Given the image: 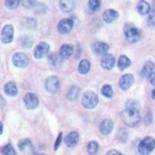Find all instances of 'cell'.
<instances>
[{
    "label": "cell",
    "instance_id": "obj_1",
    "mask_svg": "<svg viewBox=\"0 0 155 155\" xmlns=\"http://www.w3.org/2000/svg\"><path fill=\"white\" fill-rule=\"evenodd\" d=\"M120 118L126 126L129 127H135L140 120V110L126 108L120 113Z\"/></svg>",
    "mask_w": 155,
    "mask_h": 155
},
{
    "label": "cell",
    "instance_id": "obj_2",
    "mask_svg": "<svg viewBox=\"0 0 155 155\" xmlns=\"http://www.w3.org/2000/svg\"><path fill=\"white\" fill-rule=\"evenodd\" d=\"M124 33L126 40L130 44H136L140 41L141 37L140 30L131 23H127L124 26Z\"/></svg>",
    "mask_w": 155,
    "mask_h": 155
},
{
    "label": "cell",
    "instance_id": "obj_3",
    "mask_svg": "<svg viewBox=\"0 0 155 155\" xmlns=\"http://www.w3.org/2000/svg\"><path fill=\"white\" fill-rule=\"evenodd\" d=\"M155 148V139L150 136L143 138L137 146V150L140 155H149Z\"/></svg>",
    "mask_w": 155,
    "mask_h": 155
},
{
    "label": "cell",
    "instance_id": "obj_4",
    "mask_svg": "<svg viewBox=\"0 0 155 155\" xmlns=\"http://www.w3.org/2000/svg\"><path fill=\"white\" fill-rule=\"evenodd\" d=\"M99 96L92 91H87L84 92L81 98V104L85 109H94L98 105Z\"/></svg>",
    "mask_w": 155,
    "mask_h": 155
},
{
    "label": "cell",
    "instance_id": "obj_5",
    "mask_svg": "<svg viewBox=\"0 0 155 155\" xmlns=\"http://www.w3.org/2000/svg\"><path fill=\"white\" fill-rule=\"evenodd\" d=\"M12 62L13 65L19 68H24L29 65V58L27 54L22 52H16L12 58Z\"/></svg>",
    "mask_w": 155,
    "mask_h": 155
},
{
    "label": "cell",
    "instance_id": "obj_6",
    "mask_svg": "<svg viewBox=\"0 0 155 155\" xmlns=\"http://www.w3.org/2000/svg\"><path fill=\"white\" fill-rule=\"evenodd\" d=\"M14 38V27L11 24H6L2 29L1 41L2 44H10Z\"/></svg>",
    "mask_w": 155,
    "mask_h": 155
},
{
    "label": "cell",
    "instance_id": "obj_7",
    "mask_svg": "<svg viewBox=\"0 0 155 155\" xmlns=\"http://www.w3.org/2000/svg\"><path fill=\"white\" fill-rule=\"evenodd\" d=\"M24 105L28 110H33L39 106V99L37 95L32 92H27L23 96Z\"/></svg>",
    "mask_w": 155,
    "mask_h": 155
},
{
    "label": "cell",
    "instance_id": "obj_8",
    "mask_svg": "<svg viewBox=\"0 0 155 155\" xmlns=\"http://www.w3.org/2000/svg\"><path fill=\"white\" fill-rule=\"evenodd\" d=\"M45 88L51 94H56L60 88V81L57 76L48 77L45 81Z\"/></svg>",
    "mask_w": 155,
    "mask_h": 155
},
{
    "label": "cell",
    "instance_id": "obj_9",
    "mask_svg": "<svg viewBox=\"0 0 155 155\" xmlns=\"http://www.w3.org/2000/svg\"><path fill=\"white\" fill-rule=\"evenodd\" d=\"M74 27V21L72 19L65 18L61 19L58 24V30L61 34H67Z\"/></svg>",
    "mask_w": 155,
    "mask_h": 155
},
{
    "label": "cell",
    "instance_id": "obj_10",
    "mask_svg": "<svg viewBox=\"0 0 155 155\" xmlns=\"http://www.w3.org/2000/svg\"><path fill=\"white\" fill-rule=\"evenodd\" d=\"M50 51V45L46 42H41L36 46L34 55L36 59H41L46 57Z\"/></svg>",
    "mask_w": 155,
    "mask_h": 155
},
{
    "label": "cell",
    "instance_id": "obj_11",
    "mask_svg": "<svg viewBox=\"0 0 155 155\" xmlns=\"http://www.w3.org/2000/svg\"><path fill=\"white\" fill-rule=\"evenodd\" d=\"M115 63H116V60H115L114 56L110 54H106L101 58L100 65L104 70L109 71L113 69Z\"/></svg>",
    "mask_w": 155,
    "mask_h": 155
},
{
    "label": "cell",
    "instance_id": "obj_12",
    "mask_svg": "<svg viewBox=\"0 0 155 155\" xmlns=\"http://www.w3.org/2000/svg\"><path fill=\"white\" fill-rule=\"evenodd\" d=\"M134 82V76L132 74H125L120 78V81H119V85L122 90L126 91L131 88Z\"/></svg>",
    "mask_w": 155,
    "mask_h": 155
},
{
    "label": "cell",
    "instance_id": "obj_13",
    "mask_svg": "<svg viewBox=\"0 0 155 155\" xmlns=\"http://www.w3.org/2000/svg\"><path fill=\"white\" fill-rule=\"evenodd\" d=\"M109 49V47L106 43L101 42V41H98L95 42L92 44V51L93 54L95 55H103L107 54L108 51Z\"/></svg>",
    "mask_w": 155,
    "mask_h": 155
},
{
    "label": "cell",
    "instance_id": "obj_14",
    "mask_svg": "<svg viewBox=\"0 0 155 155\" xmlns=\"http://www.w3.org/2000/svg\"><path fill=\"white\" fill-rule=\"evenodd\" d=\"M114 128V123L111 119H105L99 126V131L102 135H109Z\"/></svg>",
    "mask_w": 155,
    "mask_h": 155
},
{
    "label": "cell",
    "instance_id": "obj_15",
    "mask_svg": "<svg viewBox=\"0 0 155 155\" xmlns=\"http://www.w3.org/2000/svg\"><path fill=\"white\" fill-rule=\"evenodd\" d=\"M74 53V46L71 44H64L59 49V56L61 59H68Z\"/></svg>",
    "mask_w": 155,
    "mask_h": 155
},
{
    "label": "cell",
    "instance_id": "obj_16",
    "mask_svg": "<svg viewBox=\"0 0 155 155\" xmlns=\"http://www.w3.org/2000/svg\"><path fill=\"white\" fill-rule=\"evenodd\" d=\"M79 141V134L76 131L71 132L70 134H68L64 137V142L66 144V146L68 147H74L78 144Z\"/></svg>",
    "mask_w": 155,
    "mask_h": 155
},
{
    "label": "cell",
    "instance_id": "obj_17",
    "mask_svg": "<svg viewBox=\"0 0 155 155\" xmlns=\"http://www.w3.org/2000/svg\"><path fill=\"white\" fill-rule=\"evenodd\" d=\"M153 69H154V64L151 61H147L144 63L143 66L142 67L140 71V77L142 78H147L150 77L153 72Z\"/></svg>",
    "mask_w": 155,
    "mask_h": 155
},
{
    "label": "cell",
    "instance_id": "obj_18",
    "mask_svg": "<svg viewBox=\"0 0 155 155\" xmlns=\"http://www.w3.org/2000/svg\"><path fill=\"white\" fill-rule=\"evenodd\" d=\"M59 8L61 11L64 13L72 12L75 7V2L72 0H61L59 1Z\"/></svg>",
    "mask_w": 155,
    "mask_h": 155
},
{
    "label": "cell",
    "instance_id": "obj_19",
    "mask_svg": "<svg viewBox=\"0 0 155 155\" xmlns=\"http://www.w3.org/2000/svg\"><path fill=\"white\" fill-rule=\"evenodd\" d=\"M119 17V12L115 9H108L103 12L102 19L106 23H111Z\"/></svg>",
    "mask_w": 155,
    "mask_h": 155
},
{
    "label": "cell",
    "instance_id": "obj_20",
    "mask_svg": "<svg viewBox=\"0 0 155 155\" xmlns=\"http://www.w3.org/2000/svg\"><path fill=\"white\" fill-rule=\"evenodd\" d=\"M4 92L7 95L11 97H14L17 95L18 88L14 82L9 81L4 85Z\"/></svg>",
    "mask_w": 155,
    "mask_h": 155
},
{
    "label": "cell",
    "instance_id": "obj_21",
    "mask_svg": "<svg viewBox=\"0 0 155 155\" xmlns=\"http://www.w3.org/2000/svg\"><path fill=\"white\" fill-rule=\"evenodd\" d=\"M137 9L140 14L142 16H145V15L150 13V6L146 1H140L137 5Z\"/></svg>",
    "mask_w": 155,
    "mask_h": 155
},
{
    "label": "cell",
    "instance_id": "obj_22",
    "mask_svg": "<svg viewBox=\"0 0 155 155\" xmlns=\"http://www.w3.org/2000/svg\"><path fill=\"white\" fill-rule=\"evenodd\" d=\"M90 68H91V64L90 61L87 59H83L78 64V72L81 74H86L89 72Z\"/></svg>",
    "mask_w": 155,
    "mask_h": 155
},
{
    "label": "cell",
    "instance_id": "obj_23",
    "mask_svg": "<svg viewBox=\"0 0 155 155\" xmlns=\"http://www.w3.org/2000/svg\"><path fill=\"white\" fill-rule=\"evenodd\" d=\"M131 65V61L126 55H120L118 59L117 66L120 71H124Z\"/></svg>",
    "mask_w": 155,
    "mask_h": 155
},
{
    "label": "cell",
    "instance_id": "obj_24",
    "mask_svg": "<svg viewBox=\"0 0 155 155\" xmlns=\"http://www.w3.org/2000/svg\"><path fill=\"white\" fill-rule=\"evenodd\" d=\"M79 88L76 85H73V86L69 88V90L68 91L67 94H66V97L69 101H74L78 96V94H79Z\"/></svg>",
    "mask_w": 155,
    "mask_h": 155
},
{
    "label": "cell",
    "instance_id": "obj_25",
    "mask_svg": "<svg viewBox=\"0 0 155 155\" xmlns=\"http://www.w3.org/2000/svg\"><path fill=\"white\" fill-rule=\"evenodd\" d=\"M87 150L90 155H95L99 150V143L95 140H92L88 142L87 145Z\"/></svg>",
    "mask_w": 155,
    "mask_h": 155
},
{
    "label": "cell",
    "instance_id": "obj_26",
    "mask_svg": "<svg viewBox=\"0 0 155 155\" xmlns=\"http://www.w3.org/2000/svg\"><path fill=\"white\" fill-rule=\"evenodd\" d=\"M17 146L19 147V150L23 151V150H27V149H28V148H30L32 146V142L28 138L22 139L19 140V142L17 143Z\"/></svg>",
    "mask_w": 155,
    "mask_h": 155
},
{
    "label": "cell",
    "instance_id": "obj_27",
    "mask_svg": "<svg viewBox=\"0 0 155 155\" xmlns=\"http://www.w3.org/2000/svg\"><path fill=\"white\" fill-rule=\"evenodd\" d=\"M101 92H102V95H104L105 97H106V98H108V99H110V98L113 96V87L110 85H109V84H106V85H103Z\"/></svg>",
    "mask_w": 155,
    "mask_h": 155
},
{
    "label": "cell",
    "instance_id": "obj_28",
    "mask_svg": "<svg viewBox=\"0 0 155 155\" xmlns=\"http://www.w3.org/2000/svg\"><path fill=\"white\" fill-rule=\"evenodd\" d=\"M1 151H2V155H16V152L14 147L10 143L4 145L1 149Z\"/></svg>",
    "mask_w": 155,
    "mask_h": 155
},
{
    "label": "cell",
    "instance_id": "obj_29",
    "mask_svg": "<svg viewBox=\"0 0 155 155\" xmlns=\"http://www.w3.org/2000/svg\"><path fill=\"white\" fill-rule=\"evenodd\" d=\"M116 137L120 142H123V143L126 142L128 138V132L126 129H120L116 134Z\"/></svg>",
    "mask_w": 155,
    "mask_h": 155
},
{
    "label": "cell",
    "instance_id": "obj_30",
    "mask_svg": "<svg viewBox=\"0 0 155 155\" xmlns=\"http://www.w3.org/2000/svg\"><path fill=\"white\" fill-rule=\"evenodd\" d=\"M88 2V7L92 12L97 11L101 6V1H99V0H89Z\"/></svg>",
    "mask_w": 155,
    "mask_h": 155
},
{
    "label": "cell",
    "instance_id": "obj_31",
    "mask_svg": "<svg viewBox=\"0 0 155 155\" xmlns=\"http://www.w3.org/2000/svg\"><path fill=\"white\" fill-rule=\"evenodd\" d=\"M20 2L21 1H19V0H8L5 2V5L8 9L12 10V9H16L19 6Z\"/></svg>",
    "mask_w": 155,
    "mask_h": 155
},
{
    "label": "cell",
    "instance_id": "obj_32",
    "mask_svg": "<svg viewBox=\"0 0 155 155\" xmlns=\"http://www.w3.org/2000/svg\"><path fill=\"white\" fill-rule=\"evenodd\" d=\"M126 108H130V109H134L140 110V103L137 100H134V99H130V100L127 101V105H126Z\"/></svg>",
    "mask_w": 155,
    "mask_h": 155
},
{
    "label": "cell",
    "instance_id": "obj_33",
    "mask_svg": "<svg viewBox=\"0 0 155 155\" xmlns=\"http://www.w3.org/2000/svg\"><path fill=\"white\" fill-rule=\"evenodd\" d=\"M33 44H34V41L32 40V38H30L29 37H25L23 41H22V45H23V47L25 48H27V49L31 48L33 46Z\"/></svg>",
    "mask_w": 155,
    "mask_h": 155
},
{
    "label": "cell",
    "instance_id": "obj_34",
    "mask_svg": "<svg viewBox=\"0 0 155 155\" xmlns=\"http://www.w3.org/2000/svg\"><path fill=\"white\" fill-rule=\"evenodd\" d=\"M148 26L149 27L155 26V9H153L150 12L149 17H148Z\"/></svg>",
    "mask_w": 155,
    "mask_h": 155
},
{
    "label": "cell",
    "instance_id": "obj_35",
    "mask_svg": "<svg viewBox=\"0 0 155 155\" xmlns=\"http://www.w3.org/2000/svg\"><path fill=\"white\" fill-rule=\"evenodd\" d=\"M62 139H63V133L61 132L60 134H59V135L58 136V137H57V140L54 143V150L55 151H56L57 150H58L59 147L61 146V143L62 142Z\"/></svg>",
    "mask_w": 155,
    "mask_h": 155
},
{
    "label": "cell",
    "instance_id": "obj_36",
    "mask_svg": "<svg viewBox=\"0 0 155 155\" xmlns=\"http://www.w3.org/2000/svg\"><path fill=\"white\" fill-rule=\"evenodd\" d=\"M48 59H49V61H51V63L53 64L54 65H56L59 62V59H58V57L57 56V55L54 54H52L50 55L49 58H48Z\"/></svg>",
    "mask_w": 155,
    "mask_h": 155
},
{
    "label": "cell",
    "instance_id": "obj_37",
    "mask_svg": "<svg viewBox=\"0 0 155 155\" xmlns=\"http://www.w3.org/2000/svg\"><path fill=\"white\" fill-rule=\"evenodd\" d=\"M22 5L26 8H32L34 7V5H35V2L34 1H21Z\"/></svg>",
    "mask_w": 155,
    "mask_h": 155
},
{
    "label": "cell",
    "instance_id": "obj_38",
    "mask_svg": "<svg viewBox=\"0 0 155 155\" xmlns=\"http://www.w3.org/2000/svg\"><path fill=\"white\" fill-rule=\"evenodd\" d=\"M106 155H124V154L120 153L119 150L113 149V150H109V151L106 153Z\"/></svg>",
    "mask_w": 155,
    "mask_h": 155
},
{
    "label": "cell",
    "instance_id": "obj_39",
    "mask_svg": "<svg viewBox=\"0 0 155 155\" xmlns=\"http://www.w3.org/2000/svg\"><path fill=\"white\" fill-rule=\"evenodd\" d=\"M149 81L152 85L155 86V72L152 73L151 75L149 77Z\"/></svg>",
    "mask_w": 155,
    "mask_h": 155
},
{
    "label": "cell",
    "instance_id": "obj_40",
    "mask_svg": "<svg viewBox=\"0 0 155 155\" xmlns=\"http://www.w3.org/2000/svg\"><path fill=\"white\" fill-rule=\"evenodd\" d=\"M151 98L153 99H155V88L151 92Z\"/></svg>",
    "mask_w": 155,
    "mask_h": 155
},
{
    "label": "cell",
    "instance_id": "obj_41",
    "mask_svg": "<svg viewBox=\"0 0 155 155\" xmlns=\"http://www.w3.org/2000/svg\"><path fill=\"white\" fill-rule=\"evenodd\" d=\"M3 133V124H2V122H1V134H2Z\"/></svg>",
    "mask_w": 155,
    "mask_h": 155
},
{
    "label": "cell",
    "instance_id": "obj_42",
    "mask_svg": "<svg viewBox=\"0 0 155 155\" xmlns=\"http://www.w3.org/2000/svg\"><path fill=\"white\" fill-rule=\"evenodd\" d=\"M34 155H46V154H44V153H37V154H34Z\"/></svg>",
    "mask_w": 155,
    "mask_h": 155
}]
</instances>
